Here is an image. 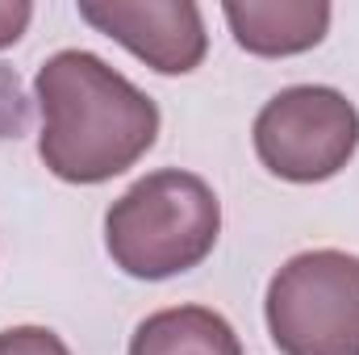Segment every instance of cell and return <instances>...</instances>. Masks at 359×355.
I'll return each instance as SVG.
<instances>
[{"instance_id":"cell-1","label":"cell","mask_w":359,"mask_h":355,"mask_svg":"<svg viewBox=\"0 0 359 355\" xmlns=\"http://www.w3.org/2000/svg\"><path fill=\"white\" fill-rule=\"evenodd\" d=\"M38 155L67 184H104L130 172L159 138V109L92 51H59L38 80Z\"/></svg>"},{"instance_id":"cell-2","label":"cell","mask_w":359,"mask_h":355,"mask_svg":"<svg viewBox=\"0 0 359 355\" xmlns=\"http://www.w3.org/2000/svg\"><path fill=\"white\" fill-rule=\"evenodd\" d=\"M222 234L217 192L192 172H151L104 213V247L134 280H172L201 267Z\"/></svg>"},{"instance_id":"cell-4","label":"cell","mask_w":359,"mask_h":355,"mask_svg":"<svg viewBox=\"0 0 359 355\" xmlns=\"http://www.w3.org/2000/svg\"><path fill=\"white\" fill-rule=\"evenodd\" d=\"M359 151V109L339 88L297 84L276 92L255 117V155L288 184L339 176Z\"/></svg>"},{"instance_id":"cell-7","label":"cell","mask_w":359,"mask_h":355,"mask_svg":"<svg viewBox=\"0 0 359 355\" xmlns=\"http://www.w3.org/2000/svg\"><path fill=\"white\" fill-rule=\"evenodd\" d=\"M130 355H243V343L222 314L205 305H176L138 322Z\"/></svg>"},{"instance_id":"cell-3","label":"cell","mask_w":359,"mask_h":355,"mask_svg":"<svg viewBox=\"0 0 359 355\" xmlns=\"http://www.w3.org/2000/svg\"><path fill=\"white\" fill-rule=\"evenodd\" d=\"M264 309L284 355H359V255H292L271 276Z\"/></svg>"},{"instance_id":"cell-6","label":"cell","mask_w":359,"mask_h":355,"mask_svg":"<svg viewBox=\"0 0 359 355\" xmlns=\"http://www.w3.org/2000/svg\"><path fill=\"white\" fill-rule=\"evenodd\" d=\"M234 42L259 59H288L313 51L330 29L326 0H226Z\"/></svg>"},{"instance_id":"cell-9","label":"cell","mask_w":359,"mask_h":355,"mask_svg":"<svg viewBox=\"0 0 359 355\" xmlns=\"http://www.w3.org/2000/svg\"><path fill=\"white\" fill-rule=\"evenodd\" d=\"M29 17H34L29 0H0V51H8L29 29Z\"/></svg>"},{"instance_id":"cell-5","label":"cell","mask_w":359,"mask_h":355,"mask_svg":"<svg viewBox=\"0 0 359 355\" xmlns=\"http://www.w3.org/2000/svg\"><path fill=\"white\" fill-rule=\"evenodd\" d=\"M80 17L159 76L196 72L209 51L205 17L192 0H80Z\"/></svg>"},{"instance_id":"cell-8","label":"cell","mask_w":359,"mask_h":355,"mask_svg":"<svg viewBox=\"0 0 359 355\" xmlns=\"http://www.w3.org/2000/svg\"><path fill=\"white\" fill-rule=\"evenodd\" d=\"M0 355H72V351L46 326H8V330H0Z\"/></svg>"}]
</instances>
